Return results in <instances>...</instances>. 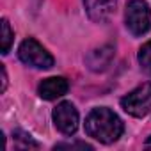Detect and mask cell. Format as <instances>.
I'll list each match as a JSON object with an SVG mask.
<instances>
[{"mask_svg":"<svg viewBox=\"0 0 151 151\" xmlns=\"http://www.w3.org/2000/svg\"><path fill=\"white\" fill-rule=\"evenodd\" d=\"M75 149V147H78V149H93V146L86 144V142H60L55 146V149Z\"/></svg>","mask_w":151,"mask_h":151,"instance_id":"7c38bea8","label":"cell"},{"mask_svg":"<svg viewBox=\"0 0 151 151\" xmlns=\"http://www.w3.org/2000/svg\"><path fill=\"white\" fill-rule=\"evenodd\" d=\"M121 107L133 117H144L151 112V84H140L121 98Z\"/></svg>","mask_w":151,"mask_h":151,"instance_id":"277c9868","label":"cell"},{"mask_svg":"<svg viewBox=\"0 0 151 151\" xmlns=\"http://www.w3.org/2000/svg\"><path fill=\"white\" fill-rule=\"evenodd\" d=\"M123 130L124 124L121 117L107 107L93 109L86 117V133L101 144L116 142L123 135Z\"/></svg>","mask_w":151,"mask_h":151,"instance_id":"6da1fadb","label":"cell"},{"mask_svg":"<svg viewBox=\"0 0 151 151\" xmlns=\"http://www.w3.org/2000/svg\"><path fill=\"white\" fill-rule=\"evenodd\" d=\"M146 147H147V149H151V137L146 140Z\"/></svg>","mask_w":151,"mask_h":151,"instance_id":"5bb4252c","label":"cell"},{"mask_svg":"<svg viewBox=\"0 0 151 151\" xmlns=\"http://www.w3.org/2000/svg\"><path fill=\"white\" fill-rule=\"evenodd\" d=\"M137 59H139V64L142 66V69L147 75H151V41H147L146 45L140 46Z\"/></svg>","mask_w":151,"mask_h":151,"instance_id":"8fae6325","label":"cell"},{"mask_svg":"<svg viewBox=\"0 0 151 151\" xmlns=\"http://www.w3.org/2000/svg\"><path fill=\"white\" fill-rule=\"evenodd\" d=\"M114 46L112 45H103L100 48H94L93 52H89V55L86 57V64L91 71H105L112 59H114Z\"/></svg>","mask_w":151,"mask_h":151,"instance_id":"ba28073f","label":"cell"},{"mask_svg":"<svg viewBox=\"0 0 151 151\" xmlns=\"http://www.w3.org/2000/svg\"><path fill=\"white\" fill-rule=\"evenodd\" d=\"M13 39H14V32H13L7 18H4L2 20V37H0V41H2V53H7L11 50Z\"/></svg>","mask_w":151,"mask_h":151,"instance_id":"30bf717a","label":"cell"},{"mask_svg":"<svg viewBox=\"0 0 151 151\" xmlns=\"http://www.w3.org/2000/svg\"><path fill=\"white\" fill-rule=\"evenodd\" d=\"M124 23L133 36H144L151 29V9L146 0H130L126 4Z\"/></svg>","mask_w":151,"mask_h":151,"instance_id":"7a4b0ae2","label":"cell"},{"mask_svg":"<svg viewBox=\"0 0 151 151\" xmlns=\"http://www.w3.org/2000/svg\"><path fill=\"white\" fill-rule=\"evenodd\" d=\"M117 6V0H84V7L91 22L105 23L110 20Z\"/></svg>","mask_w":151,"mask_h":151,"instance_id":"8992f818","label":"cell"},{"mask_svg":"<svg viewBox=\"0 0 151 151\" xmlns=\"http://www.w3.org/2000/svg\"><path fill=\"white\" fill-rule=\"evenodd\" d=\"M18 57L23 64L36 68V69H50L55 62L52 53L34 37L22 41V45L18 48Z\"/></svg>","mask_w":151,"mask_h":151,"instance_id":"3957f363","label":"cell"},{"mask_svg":"<svg viewBox=\"0 0 151 151\" xmlns=\"http://www.w3.org/2000/svg\"><path fill=\"white\" fill-rule=\"evenodd\" d=\"M69 89V84L64 77H50V78H45L39 87H37V94L43 98V100H57L60 96H64Z\"/></svg>","mask_w":151,"mask_h":151,"instance_id":"52a82bcc","label":"cell"},{"mask_svg":"<svg viewBox=\"0 0 151 151\" xmlns=\"http://www.w3.org/2000/svg\"><path fill=\"white\" fill-rule=\"evenodd\" d=\"M52 119H53L55 128L62 135H73L78 128V110L75 109L71 101L59 103L52 112Z\"/></svg>","mask_w":151,"mask_h":151,"instance_id":"5b68a950","label":"cell"},{"mask_svg":"<svg viewBox=\"0 0 151 151\" xmlns=\"http://www.w3.org/2000/svg\"><path fill=\"white\" fill-rule=\"evenodd\" d=\"M13 139H14L16 147H22V149H29V147L37 149V147H39V144H37L27 132H23V130H14V132H13Z\"/></svg>","mask_w":151,"mask_h":151,"instance_id":"9c48e42d","label":"cell"},{"mask_svg":"<svg viewBox=\"0 0 151 151\" xmlns=\"http://www.w3.org/2000/svg\"><path fill=\"white\" fill-rule=\"evenodd\" d=\"M6 89H7V71L2 66V93H6Z\"/></svg>","mask_w":151,"mask_h":151,"instance_id":"4fadbf2b","label":"cell"}]
</instances>
